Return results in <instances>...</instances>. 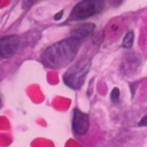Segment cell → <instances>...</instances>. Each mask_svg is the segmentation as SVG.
<instances>
[{
  "instance_id": "cell-1",
  "label": "cell",
  "mask_w": 147,
  "mask_h": 147,
  "mask_svg": "<svg viewBox=\"0 0 147 147\" xmlns=\"http://www.w3.org/2000/svg\"><path fill=\"white\" fill-rule=\"evenodd\" d=\"M82 41L69 37L62 39L49 47H47L41 54V62L52 69H61L70 64L80 48Z\"/></svg>"
},
{
  "instance_id": "cell-2",
  "label": "cell",
  "mask_w": 147,
  "mask_h": 147,
  "mask_svg": "<svg viewBox=\"0 0 147 147\" xmlns=\"http://www.w3.org/2000/svg\"><path fill=\"white\" fill-rule=\"evenodd\" d=\"M91 57L86 56L80 59L65 71V74L62 77L63 83L72 90H79L86 79V76L91 69Z\"/></svg>"
},
{
  "instance_id": "cell-3",
  "label": "cell",
  "mask_w": 147,
  "mask_h": 147,
  "mask_svg": "<svg viewBox=\"0 0 147 147\" xmlns=\"http://www.w3.org/2000/svg\"><path fill=\"white\" fill-rule=\"evenodd\" d=\"M105 7V1L101 0H83L79 1L71 10L68 21L69 22H77L88 18L91 16L98 15L102 11Z\"/></svg>"
},
{
  "instance_id": "cell-4",
  "label": "cell",
  "mask_w": 147,
  "mask_h": 147,
  "mask_svg": "<svg viewBox=\"0 0 147 147\" xmlns=\"http://www.w3.org/2000/svg\"><path fill=\"white\" fill-rule=\"evenodd\" d=\"M20 48V38L18 36H5L0 38V56L1 57H11L17 53Z\"/></svg>"
},
{
  "instance_id": "cell-5",
  "label": "cell",
  "mask_w": 147,
  "mask_h": 147,
  "mask_svg": "<svg viewBox=\"0 0 147 147\" xmlns=\"http://www.w3.org/2000/svg\"><path fill=\"white\" fill-rule=\"evenodd\" d=\"M90 129L88 115L75 108L72 113V132L76 136H84Z\"/></svg>"
},
{
  "instance_id": "cell-6",
  "label": "cell",
  "mask_w": 147,
  "mask_h": 147,
  "mask_svg": "<svg viewBox=\"0 0 147 147\" xmlns=\"http://www.w3.org/2000/svg\"><path fill=\"white\" fill-rule=\"evenodd\" d=\"M94 28H95L94 23H84V24L78 25L75 29H72L70 37L76 38V39L83 41L85 38H87L88 36L92 34V32L94 31Z\"/></svg>"
},
{
  "instance_id": "cell-7",
  "label": "cell",
  "mask_w": 147,
  "mask_h": 147,
  "mask_svg": "<svg viewBox=\"0 0 147 147\" xmlns=\"http://www.w3.org/2000/svg\"><path fill=\"white\" fill-rule=\"evenodd\" d=\"M133 41H134V33H133L132 30H130V31H127V32L125 33V36H124V38H123V41H122L123 48L130 49V48L132 47V45H133Z\"/></svg>"
},
{
  "instance_id": "cell-8",
  "label": "cell",
  "mask_w": 147,
  "mask_h": 147,
  "mask_svg": "<svg viewBox=\"0 0 147 147\" xmlns=\"http://www.w3.org/2000/svg\"><path fill=\"white\" fill-rule=\"evenodd\" d=\"M119 94H121L119 93V88L118 87H114L111 90V92H110V101L116 103L118 101V99H119Z\"/></svg>"
},
{
  "instance_id": "cell-9",
  "label": "cell",
  "mask_w": 147,
  "mask_h": 147,
  "mask_svg": "<svg viewBox=\"0 0 147 147\" xmlns=\"http://www.w3.org/2000/svg\"><path fill=\"white\" fill-rule=\"evenodd\" d=\"M138 125H139V126H147V115H145V116L139 121Z\"/></svg>"
},
{
  "instance_id": "cell-10",
  "label": "cell",
  "mask_w": 147,
  "mask_h": 147,
  "mask_svg": "<svg viewBox=\"0 0 147 147\" xmlns=\"http://www.w3.org/2000/svg\"><path fill=\"white\" fill-rule=\"evenodd\" d=\"M62 15H63V10H61V11H59L57 14H55V15H54V20H55V21H59V20H61V17H62Z\"/></svg>"
},
{
  "instance_id": "cell-11",
  "label": "cell",
  "mask_w": 147,
  "mask_h": 147,
  "mask_svg": "<svg viewBox=\"0 0 147 147\" xmlns=\"http://www.w3.org/2000/svg\"><path fill=\"white\" fill-rule=\"evenodd\" d=\"M1 106H2V102H1V99H0V108H1Z\"/></svg>"
}]
</instances>
